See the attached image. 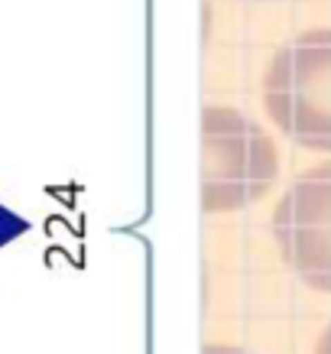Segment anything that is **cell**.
<instances>
[{"mask_svg": "<svg viewBox=\"0 0 331 354\" xmlns=\"http://www.w3.org/2000/svg\"><path fill=\"white\" fill-rule=\"evenodd\" d=\"M205 354H247V351H237V348H221V344H211Z\"/></svg>", "mask_w": 331, "mask_h": 354, "instance_id": "obj_5", "label": "cell"}, {"mask_svg": "<svg viewBox=\"0 0 331 354\" xmlns=\"http://www.w3.org/2000/svg\"><path fill=\"white\" fill-rule=\"evenodd\" d=\"M263 104L292 143L331 153V26L302 32L273 55Z\"/></svg>", "mask_w": 331, "mask_h": 354, "instance_id": "obj_2", "label": "cell"}, {"mask_svg": "<svg viewBox=\"0 0 331 354\" xmlns=\"http://www.w3.org/2000/svg\"><path fill=\"white\" fill-rule=\"evenodd\" d=\"M279 176L276 143L234 108L202 111V208L237 212L269 192Z\"/></svg>", "mask_w": 331, "mask_h": 354, "instance_id": "obj_1", "label": "cell"}, {"mask_svg": "<svg viewBox=\"0 0 331 354\" xmlns=\"http://www.w3.org/2000/svg\"><path fill=\"white\" fill-rule=\"evenodd\" d=\"M273 237L305 286L331 292V162L292 179L273 212Z\"/></svg>", "mask_w": 331, "mask_h": 354, "instance_id": "obj_3", "label": "cell"}, {"mask_svg": "<svg viewBox=\"0 0 331 354\" xmlns=\"http://www.w3.org/2000/svg\"><path fill=\"white\" fill-rule=\"evenodd\" d=\"M315 354H331V325L325 328V335H321V342H319V351Z\"/></svg>", "mask_w": 331, "mask_h": 354, "instance_id": "obj_4", "label": "cell"}]
</instances>
